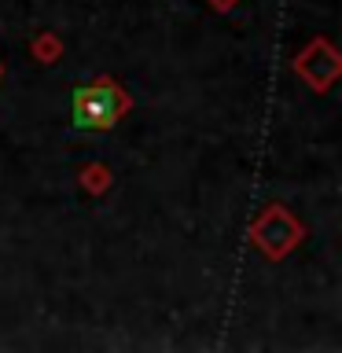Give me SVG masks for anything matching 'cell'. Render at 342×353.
<instances>
[{"label": "cell", "instance_id": "obj_1", "mask_svg": "<svg viewBox=\"0 0 342 353\" xmlns=\"http://www.w3.org/2000/svg\"><path fill=\"white\" fill-rule=\"evenodd\" d=\"M129 92L114 77H96L81 88H74V125L85 132H107L118 125V118L129 110Z\"/></svg>", "mask_w": 342, "mask_h": 353}, {"label": "cell", "instance_id": "obj_2", "mask_svg": "<svg viewBox=\"0 0 342 353\" xmlns=\"http://www.w3.org/2000/svg\"><path fill=\"white\" fill-rule=\"evenodd\" d=\"M206 4L214 11H228V8H236V0H206Z\"/></svg>", "mask_w": 342, "mask_h": 353}]
</instances>
